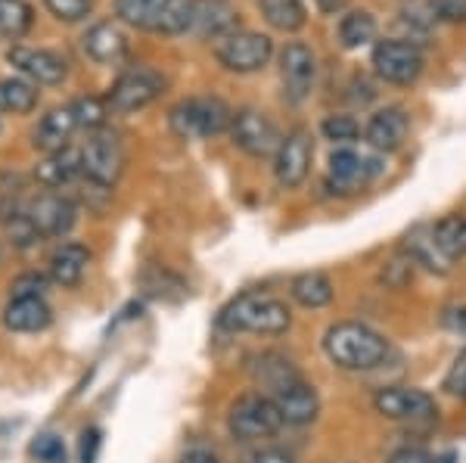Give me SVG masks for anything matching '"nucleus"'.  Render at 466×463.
Wrapping results in <instances>:
<instances>
[{"label":"nucleus","instance_id":"nucleus-2","mask_svg":"<svg viewBox=\"0 0 466 463\" xmlns=\"http://www.w3.org/2000/svg\"><path fill=\"white\" fill-rule=\"evenodd\" d=\"M323 355L339 370H373L389 357V339L360 320H339L323 333Z\"/></svg>","mask_w":466,"mask_h":463},{"label":"nucleus","instance_id":"nucleus-31","mask_svg":"<svg viewBox=\"0 0 466 463\" xmlns=\"http://www.w3.org/2000/svg\"><path fill=\"white\" fill-rule=\"evenodd\" d=\"M37 85L28 78H4L0 81V112H13V116H28L37 109Z\"/></svg>","mask_w":466,"mask_h":463},{"label":"nucleus","instance_id":"nucleus-19","mask_svg":"<svg viewBox=\"0 0 466 463\" xmlns=\"http://www.w3.org/2000/svg\"><path fill=\"white\" fill-rule=\"evenodd\" d=\"M190 32L197 37H228L239 32V13L230 0H193V25Z\"/></svg>","mask_w":466,"mask_h":463},{"label":"nucleus","instance_id":"nucleus-16","mask_svg":"<svg viewBox=\"0 0 466 463\" xmlns=\"http://www.w3.org/2000/svg\"><path fill=\"white\" fill-rule=\"evenodd\" d=\"M380 168H373V162H367L364 156H358L351 146H339L329 153V171H327V186L329 193L339 196H351L360 186L370 181Z\"/></svg>","mask_w":466,"mask_h":463},{"label":"nucleus","instance_id":"nucleus-43","mask_svg":"<svg viewBox=\"0 0 466 463\" xmlns=\"http://www.w3.org/2000/svg\"><path fill=\"white\" fill-rule=\"evenodd\" d=\"M177 463H224V458L218 451H212V448H206V445H193V448H187V451L180 454Z\"/></svg>","mask_w":466,"mask_h":463},{"label":"nucleus","instance_id":"nucleus-15","mask_svg":"<svg viewBox=\"0 0 466 463\" xmlns=\"http://www.w3.org/2000/svg\"><path fill=\"white\" fill-rule=\"evenodd\" d=\"M10 63L22 72V78H28L37 87H54L63 85L69 75V63L47 47H13Z\"/></svg>","mask_w":466,"mask_h":463},{"label":"nucleus","instance_id":"nucleus-28","mask_svg":"<svg viewBox=\"0 0 466 463\" xmlns=\"http://www.w3.org/2000/svg\"><path fill=\"white\" fill-rule=\"evenodd\" d=\"M4 237H6V243L19 252L35 249V246L44 240L35 218L28 215V206H13L10 212L4 215Z\"/></svg>","mask_w":466,"mask_h":463},{"label":"nucleus","instance_id":"nucleus-40","mask_svg":"<svg viewBox=\"0 0 466 463\" xmlns=\"http://www.w3.org/2000/svg\"><path fill=\"white\" fill-rule=\"evenodd\" d=\"M50 277L47 274H37V271H28V274H19L16 280H13V296H44V289H47Z\"/></svg>","mask_w":466,"mask_h":463},{"label":"nucleus","instance_id":"nucleus-45","mask_svg":"<svg viewBox=\"0 0 466 463\" xmlns=\"http://www.w3.org/2000/svg\"><path fill=\"white\" fill-rule=\"evenodd\" d=\"M252 463H296V460L283 451H261V454H255Z\"/></svg>","mask_w":466,"mask_h":463},{"label":"nucleus","instance_id":"nucleus-8","mask_svg":"<svg viewBox=\"0 0 466 463\" xmlns=\"http://www.w3.org/2000/svg\"><path fill=\"white\" fill-rule=\"evenodd\" d=\"M230 140H233V146L243 149L252 159H274L277 149L283 144V134L261 109L243 106L233 112Z\"/></svg>","mask_w":466,"mask_h":463},{"label":"nucleus","instance_id":"nucleus-20","mask_svg":"<svg viewBox=\"0 0 466 463\" xmlns=\"http://www.w3.org/2000/svg\"><path fill=\"white\" fill-rule=\"evenodd\" d=\"M54 311H50L44 296H10L4 305V327L10 333H41L50 327Z\"/></svg>","mask_w":466,"mask_h":463},{"label":"nucleus","instance_id":"nucleus-35","mask_svg":"<svg viewBox=\"0 0 466 463\" xmlns=\"http://www.w3.org/2000/svg\"><path fill=\"white\" fill-rule=\"evenodd\" d=\"M320 134L327 140H333V144H342L345 146V144H351V140H358L360 125L351 116H345V112H333V116L323 118Z\"/></svg>","mask_w":466,"mask_h":463},{"label":"nucleus","instance_id":"nucleus-32","mask_svg":"<svg viewBox=\"0 0 466 463\" xmlns=\"http://www.w3.org/2000/svg\"><path fill=\"white\" fill-rule=\"evenodd\" d=\"M370 41H377V19L367 10H351L339 19V44L345 50L367 47Z\"/></svg>","mask_w":466,"mask_h":463},{"label":"nucleus","instance_id":"nucleus-4","mask_svg":"<svg viewBox=\"0 0 466 463\" xmlns=\"http://www.w3.org/2000/svg\"><path fill=\"white\" fill-rule=\"evenodd\" d=\"M233 109L221 96H187L168 112V125L180 140H208L230 131Z\"/></svg>","mask_w":466,"mask_h":463},{"label":"nucleus","instance_id":"nucleus-44","mask_svg":"<svg viewBox=\"0 0 466 463\" xmlns=\"http://www.w3.org/2000/svg\"><path fill=\"white\" fill-rule=\"evenodd\" d=\"M445 327H448V330H454V333H466V305L445 311Z\"/></svg>","mask_w":466,"mask_h":463},{"label":"nucleus","instance_id":"nucleus-30","mask_svg":"<svg viewBox=\"0 0 466 463\" xmlns=\"http://www.w3.org/2000/svg\"><path fill=\"white\" fill-rule=\"evenodd\" d=\"M258 10L270 28L287 35H296L308 19L302 0H258Z\"/></svg>","mask_w":466,"mask_h":463},{"label":"nucleus","instance_id":"nucleus-46","mask_svg":"<svg viewBox=\"0 0 466 463\" xmlns=\"http://www.w3.org/2000/svg\"><path fill=\"white\" fill-rule=\"evenodd\" d=\"M0 261H4V249H0Z\"/></svg>","mask_w":466,"mask_h":463},{"label":"nucleus","instance_id":"nucleus-3","mask_svg":"<svg viewBox=\"0 0 466 463\" xmlns=\"http://www.w3.org/2000/svg\"><path fill=\"white\" fill-rule=\"evenodd\" d=\"M116 16L153 35H184L193 25V0H116Z\"/></svg>","mask_w":466,"mask_h":463},{"label":"nucleus","instance_id":"nucleus-39","mask_svg":"<svg viewBox=\"0 0 466 463\" xmlns=\"http://www.w3.org/2000/svg\"><path fill=\"white\" fill-rule=\"evenodd\" d=\"M435 22H448V25H457V22H466V0H430Z\"/></svg>","mask_w":466,"mask_h":463},{"label":"nucleus","instance_id":"nucleus-9","mask_svg":"<svg viewBox=\"0 0 466 463\" xmlns=\"http://www.w3.org/2000/svg\"><path fill=\"white\" fill-rule=\"evenodd\" d=\"M81 171H85V181H94L112 190L125 171V146L118 140V134L106 128L87 134L85 146H81Z\"/></svg>","mask_w":466,"mask_h":463},{"label":"nucleus","instance_id":"nucleus-21","mask_svg":"<svg viewBox=\"0 0 466 463\" xmlns=\"http://www.w3.org/2000/svg\"><path fill=\"white\" fill-rule=\"evenodd\" d=\"M78 131V118H75L72 103L69 106H56L50 109L47 116H41L37 128L32 131V146L37 153H59V149L69 146L72 134Z\"/></svg>","mask_w":466,"mask_h":463},{"label":"nucleus","instance_id":"nucleus-29","mask_svg":"<svg viewBox=\"0 0 466 463\" xmlns=\"http://www.w3.org/2000/svg\"><path fill=\"white\" fill-rule=\"evenodd\" d=\"M435 243H439L441 256H445L451 265L454 261L466 258V218L463 215H445L432 224Z\"/></svg>","mask_w":466,"mask_h":463},{"label":"nucleus","instance_id":"nucleus-6","mask_svg":"<svg viewBox=\"0 0 466 463\" xmlns=\"http://www.w3.org/2000/svg\"><path fill=\"white\" fill-rule=\"evenodd\" d=\"M168 81L162 72H156L153 65H137V69H127L112 81L106 103L109 112L116 116H131V112L147 109L149 103H156L165 94Z\"/></svg>","mask_w":466,"mask_h":463},{"label":"nucleus","instance_id":"nucleus-17","mask_svg":"<svg viewBox=\"0 0 466 463\" xmlns=\"http://www.w3.org/2000/svg\"><path fill=\"white\" fill-rule=\"evenodd\" d=\"M410 134V116L404 106H386L377 116H370L364 128V140L370 144L377 153H398L408 144Z\"/></svg>","mask_w":466,"mask_h":463},{"label":"nucleus","instance_id":"nucleus-37","mask_svg":"<svg viewBox=\"0 0 466 463\" xmlns=\"http://www.w3.org/2000/svg\"><path fill=\"white\" fill-rule=\"evenodd\" d=\"M44 6L50 10V16L59 22H85L94 13V0H44Z\"/></svg>","mask_w":466,"mask_h":463},{"label":"nucleus","instance_id":"nucleus-23","mask_svg":"<svg viewBox=\"0 0 466 463\" xmlns=\"http://www.w3.org/2000/svg\"><path fill=\"white\" fill-rule=\"evenodd\" d=\"M78 177H85V171H81V149H75V146H66V149H59V153L44 156V162H37V168H35V181L41 186H47V190H66V186H72Z\"/></svg>","mask_w":466,"mask_h":463},{"label":"nucleus","instance_id":"nucleus-33","mask_svg":"<svg viewBox=\"0 0 466 463\" xmlns=\"http://www.w3.org/2000/svg\"><path fill=\"white\" fill-rule=\"evenodd\" d=\"M35 25V10L28 0H0V37L22 41Z\"/></svg>","mask_w":466,"mask_h":463},{"label":"nucleus","instance_id":"nucleus-27","mask_svg":"<svg viewBox=\"0 0 466 463\" xmlns=\"http://www.w3.org/2000/svg\"><path fill=\"white\" fill-rule=\"evenodd\" d=\"M289 296L296 305L314 311V308H327V305L333 302L336 289H333V280L323 271H305V274H299V277H292Z\"/></svg>","mask_w":466,"mask_h":463},{"label":"nucleus","instance_id":"nucleus-22","mask_svg":"<svg viewBox=\"0 0 466 463\" xmlns=\"http://www.w3.org/2000/svg\"><path fill=\"white\" fill-rule=\"evenodd\" d=\"M90 267V249L81 243H59L47 258V277L50 283L63 289H75L87 277Z\"/></svg>","mask_w":466,"mask_h":463},{"label":"nucleus","instance_id":"nucleus-42","mask_svg":"<svg viewBox=\"0 0 466 463\" xmlns=\"http://www.w3.org/2000/svg\"><path fill=\"white\" fill-rule=\"evenodd\" d=\"M103 445V432L96 427H90L81 432V463H96V454H100Z\"/></svg>","mask_w":466,"mask_h":463},{"label":"nucleus","instance_id":"nucleus-12","mask_svg":"<svg viewBox=\"0 0 466 463\" xmlns=\"http://www.w3.org/2000/svg\"><path fill=\"white\" fill-rule=\"evenodd\" d=\"M28 215L35 218L44 240H63L78 221V203L63 190H44L28 203Z\"/></svg>","mask_w":466,"mask_h":463},{"label":"nucleus","instance_id":"nucleus-14","mask_svg":"<svg viewBox=\"0 0 466 463\" xmlns=\"http://www.w3.org/2000/svg\"><path fill=\"white\" fill-rule=\"evenodd\" d=\"M314 75H318V56L302 41H289L280 50V78H283V96L289 103H302L311 94Z\"/></svg>","mask_w":466,"mask_h":463},{"label":"nucleus","instance_id":"nucleus-34","mask_svg":"<svg viewBox=\"0 0 466 463\" xmlns=\"http://www.w3.org/2000/svg\"><path fill=\"white\" fill-rule=\"evenodd\" d=\"M72 109H75V118H78V128H85L87 134L103 131L106 128V118L112 116L106 96H103V100L100 96H78V100L72 103Z\"/></svg>","mask_w":466,"mask_h":463},{"label":"nucleus","instance_id":"nucleus-41","mask_svg":"<svg viewBox=\"0 0 466 463\" xmlns=\"http://www.w3.org/2000/svg\"><path fill=\"white\" fill-rule=\"evenodd\" d=\"M386 463H435V458L426 448H417V445H401L389 454Z\"/></svg>","mask_w":466,"mask_h":463},{"label":"nucleus","instance_id":"nucleus-18","mask_svg":"<svg viewBox=\"0 0 466 463\" xmlns=\"http://www.w3.org/2000/svg\"><path fill=\"white\" fill-rule=\"evenodd\" d=\"M270 398H274V405L280 410L287 427H311L320 414V398L305 377H299L296 383L283 386V389L277 395H270Z\"/></svg>","mask_w":466,"mask_h":463},{"label":"nucleus","instance_id":"nucleus-38","mask_svg":"<svg viewBox=\"0 0 466 463\" xmlns=\"http://www.w3.org/2000/svg\"><path fill=\"white\" fill-rule=\"evenodd\" d=\"M441 389H445L448 395H454V398H466V348L454 357L451 370L445 373V383H441Z\"/></svg>","mask_w":466,"mask_h":463},{"label":"nucleus","instance_id":"nucleus-5","mask_svg":"<svg viewBox=\"0 0 466 463\" xmlns=\"http://www.w3.org/2000/svg\"><path fill=\"white\" fill-rule=\"evenodd\" d=\"M283 427H287V423H283L280 410H277L274 398L265 392L239 395L230 405L228 429L237 442H261V438L277 436Z\"/></svg>","mask_w":466,"mask_h":463},{"label":"nucleus","instance_id":"nucleus-7","mask_svg":"<svg viewBox=\"0 0 466 463\" xmlns=\"http://www.w3.org/2000/svg\"><path fill=\"white\" fill-rule=\"evenodd\" d=\"M370 65H373V72H377V78H382L386 85L408 87L423 75L426 56L417 44L386 37V41H377V47H373Z\"/></svg>","mask_w":466,"mask_h":463},{"label":"nucleus","instance_id":"nucleus-13","mask_svg":"<svg viewBox=\"0 0 466 463\" xmlns=\"http://www.w3.org/2000/svg\"><path fill=\"white\" fill-rule=\"evenodd\" d=\"M311 159H314V140L308 128H292L287 137H283L280 149L274 156V177L280 186L287 190H296V186L305 184L308 171H311Z\"/></svg>","mask_w":466,"mask_h":463},{"label":"nucleus","instance_id":"nucleus-36","mask_svg":"<svg viewBox=\"0 0 466 463\" xmlns=\"http://www.w3.org/2000/svg\"><path fill=\"white\" fill-rule=\"evenodd\" d=\"M28 451H32V458L37 463H69L66 442L56 436V432H41V436H35V442Z\"/></svg>","mask_w":466,"mask_h":463},{"label":"nucleus","instance_id":"nucleus-1","mask_svg":"<svg viewBox=\"0 0 466 463\" xmlns=\"http://www.w3.org/2000/svg\"><path fill=\"white\" fill-rule=\"evenodd\" d=\"M218 327L228 333H258V336H280L292 327V311L280 296L249 289V293L233 296L218 315Z\"/></svg>","mask_w":466,"mask_h":463},{"label":"nucleus","instance_id":"nucleus-11","mask_svg":"<svg viewBox=\"0 0 466 463\" xmlns=\"http://www.w3.org/2000/svg\"><path fill=\"white\" fill-rule=\"evenodd\" d=\"M373 408H377L380 417L395 423H430L439 414V405L430 392L413 389V386H389V389H380L377 398H373Z\"/></svg>","mask_w":466,"mask_h":463},{"label":"nucleus","instance_id":"nucleus-26","mask_svg":"<svg viewBox=\"0 0 466 463\" xmlns=\"http://www.w3.org/2000/svg\"><path fill=\"white\" fill-rule=\"evenodd\" d=\"M404 252L432 274H448L451 271V261L441 256L439 243H435L432 224H417V227H410V234L404 237Z\"/></svg>","mask_w":466,"mask_h":463},{"label":"nucleus","instance_id":"nucleus-24","mask_svg":"<svg viewBox=\"0 0 466 463\" xmlns=\"http://www.w3.org/2000/svg\"><path fill=\"white\" fill-rule=\"evenodd\" d=\"M81 47L94 63H118L127 54V35L116 22H96L94 28H87V35L81 37Z\"/></svg>","mask_w":466,"mask_h":463},{"label":"nucleus","instance_id":"nucleus-10","mask_svg":"<svg viewBox=\"0 0 466 463\" xmlns=\"http://www.w3.org/2000/svg\"><path fill=\"white\" fill-rule=\"evenodd\" d=\"M215 59L237 75L261 72L274 59V41L261 32H233L215 44Z\"/></svg>","mask_w":466,"mask_h":463},{"label":"nucleus","instance_id":"nucleus-25","mask_svg":"<svg viewBox=\"0 0 466 463\" xmlns=\"http://www.w3.org/2000/svg\"><path fill=\"white\" fill-rule=\"evenodd\" d=\"M249 373H252V379L261 386V389H268L265 395H277L283 386L296 383V379L302 377V373L292 367L289 357H283L277 352H265V355L255 357V361L249 364Z\"/></svg>","mask_w":466,"mask_h":463}]
</instances>
